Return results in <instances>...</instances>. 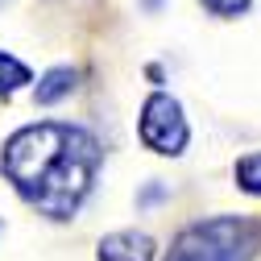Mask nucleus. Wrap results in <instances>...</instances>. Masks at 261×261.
<instances>
[{"label":"nucleus","instance_id":"nucleus-1","mask_svg":"<svg viewBox=\"0 0 261 261\" xmlns=\"http://www.w3.org/2000/svg\"><path fill=\"white\" fill-rule=\"evenodd\" d=\"M5 174L50 220H71L100 170V141L75 124H29L5 145Z\"/></svg>","mask_w":261,"mask_h":261},{"label":"nucleus","instance_id":"nucleus-2","mask_svg":"<svg viewBox=\"0 0 261 261\" xmlns=\"http://www.w3.org/2000/svg\"><path fill=\"white\" fill-rule=\"evenodd\" d=\"M261 249V224L245 216L199 220L178 232L166 261H253Z\"/></svg>","mask_w":261,"mask_h":261},{"label":"nucleus","instance_id":"nucleus-3","mask_svg":"<svg viewBox=\"0 0 261 261\" xmlns=\"http://www.w3.org/2000/svg\"><path fill=\"white\" fill-rule=\"evenodd\" d=\"M187 137L191 133H187V116H182L178 100L166 91H153L141 108V141L153 153H182Z\"/></svg>","mask_w":261,"mask_h":261},{"label":"nucleus","instance_id":"nucleus-4","mask_svg":"<svg viewBox=\"0 0 261 261\" xmlns=\"http://www.w3.org/2000/svg\"><path fill=\"white\" fill-rule=\"evenodd\" d=\"M100 261H153V241L145 232H112L100 241Z\"/></svg>","mask_w":261,"mask_h":261},{"label":"nucleus","instance_id":"nucleus-5","mask_svg":"<svg viewBox=\"0 0 261 261\" xmlns=\"http://www.w3.org/2000/svg\"><path fill=\"white\" fill-rule=\"evenodd\" d=\"M75 83H79V71H75V67H54V71H46L42 83H38V104H58L62 95L75 91Z\"/></svg>","mask_w":261,"mask_h":261},{"label":"nucleus","instance_id":"nucleus-6","mask_svg":"<svg viewBox=\"0 0 261 261\" xmlns=\"http://www.w3.org/2000/svg\"><path fill=\"white\" fill-rule=\"evenodd\" d=\"M21 83H29V67L13 54H0V95H13Z\"/></svg>","mask_w":261,"mask_h":261},{"label":"nucleus","instance_id":"nucleus-7","mask_svg":"<svg viewBox=\"0 0 261 261\" xmlns=\"http://www.w3.org/2000/svg\"><path fill=\"white\" fill-rule=\"evenodd\" d=\"M237 182H241V191L261 195V153H249L237 162Z\"/></svg>","mask_w":261,"mask_h":261},{"label":"nucleus","instance_id":"nucleus-8","mask_svg":"<svg viewBox=\"0 0 261 261\" xmlns=\"http://www.w3.org/2000/svg\"><path fill=\"white\" fill-rule=\"evenodd\" d=\"M199 5L207 13H216V17H237V13H245L253 5V0H199Z\"/></svg>","mask_w":261,"mask_h":261},{"label":"nucleus","instance_id":"nucleus-9","mask_svg":"<svg viewBox=\"0 0 261 261\" xmlns=\"http://www.w3.org/2000/svg\"><path fill=\"white\" fill-rule=\"evenodd\" d=\"M0 5H5V0H0Z\"/></svg>","mask_w":261,"mask_h":261}]
</instances>
